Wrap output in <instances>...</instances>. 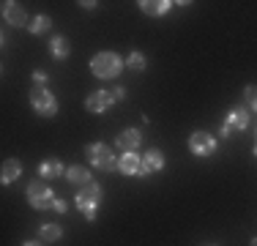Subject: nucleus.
<instances>
[{
	"label": "nucleus",
	"instance_id": "1",
	"mask_svg": "<svg viewBox=\"0 0 257 246\" xmlns=\"http://www.w3.org/2000/svg\"><path fill=\"white\" fill-rule=\"evenodd\" d=\"M101 200H104V189H101L96 181H90V183H85V186H79L77 194H74L77 211L82 213V216L88 219V221H96V219H99Z\"/></svg>",
	"mask_w": 257,
	"mask_h": 246
},
{
	"label": "nucleus",
	"instance_id": "2",
	"mask_svg": "<svg viewBox=\"0 0 257 246\" xmlns=\"http://www.w3.org/2000/svg\"><path fill=\"white\" fill-rule=\"evenodd\" d=\"M126 69V58H120L112 49H101L90 58V71L96 79H118V74Z\"/></svg>",
	"mask_w": 257,
	"mask_h": 246
},
{
	"label": "nucleus",
	"instance_id": "3",
	"mask_svg": "<svg viewBox=\"0 0 257 246\" xmlns=\"http://www.w3.org/2000/svg\"><path fill=\"white\" fill-rule=\"evenodd\" d=\"M85 159L93 170L101 172H118V156L112 153V148L107 143H90L85 148Z\"/></svg>",
	"mask_w": 257,
	"mask_h": 246
},
{
	"label": "nucleus",
	"instance_id": "4",
	"mask_svg": "<svg viewBox=\"0 0 257 246\" xmlns=\"http://www.w3.org/2000/svg\"><path fill=\"white\" fill-rule=\"evenodd\" d=\"M25 197H28V205L33 208V211H52L55 200H58L52 192V186L47 181H41V178H36V181L28 183Z\"/></svg>",
	"mask_w": 257,
	"mask_h": 246
},
{
	"label": "nucleus",
	"instance_id": "5",
	"mask_svg": "<svg viewBox=\"0 0 257 246\" xmlns=\"http://www.w3.org/2000/svg\"><path fill=\"white\" fill-rule=\"evenodd\" d=\"M28 104L39 118H52V115H58V107H60L50 88H33L28 93Z\"/></svg>",
	"mask_w": 257,
	"mask_h": 246
},
{
	"label": "nucleus",
	"instance_id": "6",
	"mask_svg": "<svg viewBox=\"0 0 257 246\" xmlns=\"http://www.w3.org/2000/svg\"><path fill=\"white\" fill-rule=\"evenodd\" d=\"M249 123H252V115H249L246 107H230L227 115H224V120H222V126H219V137L227 140L238 132H246Z\"/></svg>",
	"mask_w": 257,
	"mask_h": 246
},
{
	"label": "nucleus",
	"instance_id": "7",
	"mask_svg": "<svg viewBox=\"0 0 257 246\" xmlns=\"http://www.w3.org/2000/svg\"><path fill=\"white\" fill-rule=\"evenodd\" d=\"M186 145H189V153L197 156V159H208L219 151V140L213 137L211 132H192Z\"/></svg>",
	"mask_w": 257,
	"mask_h": 246
},
{
	"label": "nucleus",
	"instance_id": "8",
	"mask_svg": "<svg viewBox=\"0 0 257 246\" xmlns=\"http://www.w3.org/2000/svg\"><path fill=\"white\" fill-rule=\"evenodd\" d=\"M115 96L112 90H93V93H88V98H85V109H88L90 115H104L107 109L115 107Z\"/></svg>",
	"mask_w": 257,
	"mask_h": 246
},
{
	"label": "nucleus",
	"instance_id": "9",
	"mask_svg": "<svg viewBox=\"0 0 257 246\" xmlns=\"http://www.w3.org/2000/svg\"><path fill=\"white\" fill-rule=\"evenodd\" d=\"M0 11H3L6 25H11V28H28L30 25L25 6L14 3V0H3V3H0Z\"/></svg>",
	"mask_w": 257,
	"mask_h": 246
},
{
	"label": "nucleus",
	"instance_id": "10",
	"mask_svg": "<svg viewBox=\"0 0 257 246\" xmlns=\"http://www.w3.org/2000/svg\"><path fill=\"white\" fill-rule=\"evenodd\" d=\"M115 145L120 148V153L140 151V145H143V132H140L137 126H126V129H120L118 137H115Z\"/></svg>",
	"mask_w": 257,
	"mask_h": 246
},
{
	"label": "nucleus",
	"instance_id": "11",
	"mask_svg": "<svg viewBox=\"0 0 257 246\" xmlns=\"http://www.w3.org/2000/svg\"><path fill=\"white\" fill-rule=\"evenodd\" d=\"M118 172L126 178H140L143 175V156L137 151H128L118 156Z\"/></svg>",
	"mask_w": 257,
	"mask_h": 246
},
{
	"label": "nucleus",
	"instance_id": "12",
	"mask_svg": "<svg viewBox=\"0 0 257 246\" xmlns=\"http://www.w3.org/2000/svg\"><path fill=\"white\" fill-rule=\"evenodd\" d=\"M164 153L159 151V148H148V151L143 153V175L140 178H148V175H154V172H162L164 170Z\"/></svg>",
	"mask_w": 257,
	"mask_h": 246
},
{
	"label": "nucleus",
	"instance_id": "13",
	"mask_svg": "<svg viewBox=\"0 0 257 246\" xmlns=\"http://www.w3.org/2000/svg\"><path fill=\"white\" fill-rule=\"evenodd\" d=\"M140 11H143L145 17H154V20H159V17H167L170 11H173V0H140Z\"/></svg>",
	"mask_w": 257,
	"mask_h": 246
},
{
	"label": "nucleus",
	"instance_id": "14",
	"mask_svg": "<svg viewBox=\"0 0 257 246\" xmlns=\"http://www.w3.org/2000/svg\"><path fill=\"white\" fill-rule=\"evenodd\" d=\"M66 170H69V167H66L60 159H44V162L39 164V170H36V172H39L41 181H55V178L66 175Z\"/></svg>",
	"mask_w": 257,
	"mask_h": 246
},
{
	"label": "nucleus",
	"instance_id": "15",
	"mask_svg": "<svg viewBox=\"0 0 257 246\" xmlns=\"http://www.w3.org/2000/svg\"><path fill=\"white\" fill-rule=\"evenodd\" d=\"M22 178V162L20 159H6L3 167H0V183L3 186H11L14 181Z\"/></svg>",
	"mask_w": 257,
	"mask_h": 246
},
{
	"label": "nucleus",
	"instance_id": "16",
	"mask_svg": "<svg viewBox=\"0 0 257 246\" xmlns=\"http://www.w3.org/2000/svg\"><path fill=\"white\" fill-rule=\"evenodd\" d=\"M66 181L74 183V186H85V183L93 181V175H90V167H82V164H71L69 170H66Z\"/></svg>",
	"mask_w": 257,
	"mask_h": 246
},
{
	"label": "nucleus",
	"instance_id": "17",
	"mask_svg": "<svg viewBox=\"0 0 257 246\" xmlns=\"http://www.w3.org/2000/svg\"><path fill=\"white\" fill-rule=\"evenodd\" d=\"M60 238H63V227L55 224V221H44V224L39 227V241L41 243H58Z\"/></svg>",
	"mask_w": 257,
	"mask_h": 246
},
{
	"label": "nucleus",
	"instance_id": "18",
	"mask_svg": "<svg viewBox=\"0 0 257 246\" xmlns=\"http://www.w3.org/2000/svg\"><path fill=\"white\" fill-rule=\"evenodd\" d=\"M50 55L55 60H66L71 55V44H69V39L66 36H52L50 39Z\"/></svg>",
	"mask_w": 257,
	"mask_h": 246
},
{
	"label": "nucleus",
	"instance_id": "19",
	"mask_svg": "<svg viewBox=\"0 0 257 246\" xmlns=\"http://www.w3.org/2000/svg\"><path fill=\"white\" fill-rule=\"evenodd\" d=\"M50 28H52V17L39 14V17H33V20H30L28 33L30 36H44V33H50Z\"/></svg>",
	"mask_w": 257,
	"mask_h": 246
},
{
	"label": "nucleus",
	"instance_id": "20",
	"mask_svg": "<svg viewBox=\"0 0 257 246\" xmlns=\"http://www.w3.org/2000/svg\"><path fill=\"white\" fill-rule=\"evenodd\" d=\"M126 69H128V71H137V74L145 71V69H148V58H145L140 49H134V52L126 55Z\"/></svg>",
	"mask_w": 257,
	"mask_h": 246
},
{
	"label": "nucleus",
	"instance_id": "21",
	"mask_svg": "<svg viewBox=\"0 0 257 246\" xmlns=\"http://www.w3.org/2000/svg\"><path fill=\"white\" fill-rule=\"evenodd\" d=\"M243 107L249 109V112H257V85H246L243 88Z\"/></svg>",
	"mask_w": 257,
	"mask_h": 246
},
{
	"label": "nucleus",
	"instance_id": "22",
	"mask_svg": "<svg viewBox=\"0 0 257 246\" xmlns=\"http://www.w3.org/2000/svg\"><path fill=\"white\" fill-rule=\"evenodd\" d=\"M30 79H33V88H50V74L44 69H36L30 74Z\"/></svg>",
	"mask_w": 257,
	"mask_h": 246
},
{
	"label": "nucleus",
	"instance_id": "23",
	"mask_svg": "<svg viewBox=\"0 0 257 246\" xmlns=\"http://www.w3.org/2000/svg\"><path fill=\"white\" fill-rule=\"evenodd\" d=\"M52 211H55V213H60V216H63V213L69 211V202H66L63 197H58V200H55V205H52Z\"/></svg>",
	"mask_w": 257,
	"mask_h": 246
},
{
	"label": "nucleus",
	"instance_id": "24",
	"mask_svg": "<svg viewBox=\"0 0 257 246\" xmlns=\"http://www.w3.org/2000/svg\"><path fill=\"white\" fill-rule=\"evenodd\" d=\"M112 96H115V101H126V88H123V85H115V88H112Z\"/></svg>",
	"mask_w": 257,
	"mask_h": 246
},
{
	"label": "nucleus",
	"instance_id": "25",
	"mask_svg": "<svg viewBox=\"0 0 257 246\" xmlns=\"http://www.w3.org/2000/svg\"><path fill=\"white\" fill-rule=\"evenodd\" d=\"M79 9H85V11H93L96 9V6H99V3H96V0H79Z\"/></svg>",
	"mask_w": 257,
	"mask_h": 246
},
{
	"label": "nucleus",
	"instance_id": "26",
	"mask_svg": "<svg viewBox=\"0 0 257 246\" xmlns=\"http://www.w3.org/2000/svg\"><path fill=\"white\" fill-rule=\"evenodd\" d=\"M22 246H41V241H39V238H33V241H25Z\"/></svg>",
	"mask_w": 257,
	"mask_h": 246
},
{
	"label": "nucleus",
	"instance_id": "27",
	"mask_svg": "<svg viewBox=\"0 0 257 246\" xmlns=\"http://www.w3.org/2000/svg\"><path fill=\"white\" fill-rule=\"evenodd\" d=\"M249 246H257V235L252 238V241H249Z\"/></svg>",
	"mask_w": 257,
	"mask_h": 246
},
{
	"label": "nucleus",
	"instance_id": "28",
	"mask_svg": "<svg viewBox=\"0 0 257 246\" xmlns=\"http://www.w3.org/2000/svg\"><path fill=\"white\" fill-rule=\"evenodd\" d=\"M252 153H254V156H257V143H254V148H252Z\"/></svg>",
	"mask_w": 257,
	"mask_h": 246
}]
</instances>
